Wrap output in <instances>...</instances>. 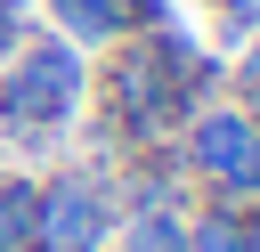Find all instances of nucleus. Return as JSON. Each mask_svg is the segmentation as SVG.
<instances>
[{
	"label": "nucleus",
	"mask_w": 260,
	"mask_h": 252,
	"mask_svg": "<svg viewBox=\"0 0 260 252\" xmlns=\"http://www.w3.org/2000/svg\"><path fill=\"white\" fill-rule=\"evenodd\" d=\"M114 163H65L32 195V252H114Z\"/></svg>",
	"instance_id": "7ed1b4c3"
},
{
	"label": "nucleus",
	"mask_w": 260,
	"mask_h": 252,
	"mask_svg": "<svg viewBox=\"0 0 260 252\" xmlns=\"http://www.w3.org/2000/svg\"><path fill=\"white\" fill-rule=\"evenodd\" d=\"M24 33H32V16H24V0H0V57H8V49L24 41Z\"/></svg>",
	"instance_id": "1a4fd4ad"
},
{
	"label": "nucleus",
	"mask_w": 260,
	"mask_h": 252,
	"mask_svg": "<svg viewBox=\"0 0 260 252\" xmlns=\"http://www.w3.org/2000/svg\"><path fill=\"white\" fill-rule=\"evenodd\" d=\"M81 114H89V57H81L73 41H57L49 24H32V33L0 57V138H16V146H57Z\"/></svg>",
	"instance_id": "f257e3e1"
},
{
	"label": "nucleus",
	"mask_w": 260,
	"mask_h": 252,
	"mask_svg": "<svg viewBox=\"0 0 260 252\" xmlns=\"http://www.w3.org/2000/svg\"><path fill=\"white\" fill-rule=\"evenodd\" d=\"M187 252H244V211H228V203H187Z\"/></svg>",
	"instance_id": "0eeeda50"
},
{
	"label": "nucleus",
	"mask_w": 260,
	"mask_h": 252,
	"mask_svg": "<svg viewBox=\"0 0 260 252\" xmlns=\"http://www.w3.org/2000/svg\"><path fill=\"white\" fill-rule=\"evenodd\" d=\"M41 16H49V33L73 41L81 57H98V49H114L122 33H138V0H41Z\"/></svg>",
	"instance_id": "20e7f679"
},
{
	"label": "nucleus",
	"mask_w": 260,
	"mask_h": 252,
	"mask_svg": "<svg viewBox=\"0 0 260 252\" xmlns=\"http://www.w3.org/2000/svg\"><path fill=\"white\" fill-rule=\"evenodd\" d=\"M228 98H236V106H244V114L260 122V41H252V49L236 57V73H228Z\"/></svg>",
	"instance_id": "6e6552de"
},
{
	"label": "nucleus",
	"mask_w": 260,
	"mask_h": 252,
	"mask_svg": "<svg viewBox=\"0 0 260 252\" xmlns=\"http://www.w3.org/2000/svg\"><path fill=\"white\" fill-rule=\"evenodd\" d=\"M171 163L187 179V203H228V211L260 203V122L236 98L195 106L179 122V138H171Z\"/></svg>",
	"instance_id": "f03ea898"
},
{
	"label": "nucleus",
	"mask_w": 260,
	"mask_h": 252,
	"mask_svg": "<svg viewBox=\"0 0 260 252\" xmlns=\"http://www.w3.org/2000/svg\"><path fill=\"white\" fill-rule=\"evenodd\" d=\"M114 252H187V203H122Z\"/></svg>",
	"instance_id": "39448f33"
},
{
	"label": "nucleus",
	"mask_w": 260,
	"mask_h": 252,
	"mask_svg": "<svg viewBox=\"0 0 260 252\" xmlns=\"http://www.w3.org/2000/svg\"><path fill=\"white\" fill-rule=\"evenodd\" d=\"M32 195H41V179L0 171V252H32Z\"/></svg>",
	"instance_id": "423d86ee"
}]
</instances>
